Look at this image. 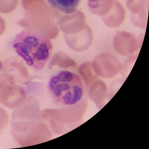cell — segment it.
<instances>
[{
  "instance_id": "cell-12",
  "label": "cell",
  "mask_w": 149,
  "mask_h": 149,
  "mask_svg": "<svg viewBox=\"0 0 149 149\" xmlns=\"http://www.w3.org/2000/svg\"><path fill=\"white\" fill-rule=\"evenodd\" d=\"M18 0H0V13L7 14L16 7Z\"/></svg>"
},
{
  "instance_id": "cell-3",
  "label": "cell",
  "mask_w": 149,
  "mask_h": 149,
  "mask_svg": "<svg viewBox=\"0 0 149 149\" xmlns=\"http://www.w3.org/2000/svg\"><path fill=\"white\" fill-rule=\"evenodd\" d=\"M92 66L98 76L105 78H111L120 72L121 65L115 56L111 53H104L97 55L94 59Z\"/></svg>"
},
{
  "instance_id": "cell-2",
  "label": "cell",
  "mask_w": 149,
  "mask_h": 149,
  "mask_svg": "<svg viewBox=\"0 0 149 149\" xmlns=\"http://www.w3.org/2000/svg\"><path fill=\"white\" fill-rule=\"evenodd\" d=\"M48 87L55 100L66 106L77 103L82 98L84 93L81 77L67 70H61L53 75L49 80Z\"/></svg>"
},
{
  "instance_id": "cell-4",
  "label": "cell",
  "mask_w": 149,
  "mask_h": 149,
  "mask_svg": "<svg viewBox=\"0 0 149 149\" xmlns=\"http://www.w3.org/2000/svg\"><path fill=\"white\" fill-rule=\"evenodd\" d=\"M25 95L23 88L8 78L0 83V102L6 107L12 109L19 107L23 104Z\"/></svg>"
},
{
  "instance_id": "cell-1",
  "label": "cell",
  "mask_w": 149,
  "mask_h": 149,
  "mask_svg": "<svg viewBox=\"0 0 149 149\" xmlns=\"http://www.w3.org/2000/svg\"><path fill=\"white\" fill-rule=\"evenodd\" d=\"M13 46L26 64L37 70L44 68L53 50L48 36L43 31L32 27L26 28L18 34Z\"/></svg>"
},
{
  "instance_id": "cell-11",
  "label": "cell",
  "mask_w": 149,
  "mask_h": 149,
  "mask_svg": "<svg viewBox=\"0 0 149 149\" xmlns=\"http://www.w3.org/2000/svg\"><path fill=\"white\" fill-rule=\"evenodd\" d=\"M137 57V55L129 57L121 65L120 72L123 77L126 78L128 76Z\"/></svg>"
},
{
  "instance_id": "cell-10",
  "label": "cell",
  "mask_w": 149,
  "mask_h": 149,
  "mask_svg": "<svg viewBox=\"0 0 149 149\" xmlns=\"http://www.w3.org/2000/svg\"><path fill=\"white\" fill-rule=\"evenodd\" d=\"M52 7L65 14L74 12L80 0H47Z\"/></svg>"
},
{
  "instance_id": "cell-5",
  "label": "cell",
  "mask_w": 149,
  "mask_h": 149,
  "mask_svg": "<svg viewBox=\"0 0 149 149\" xmlns=\"http://www.w3.org/2000/svg\"><path fill=\"white\" fill-rule=\"evenodd\" d=\"M138 44L137 39L134 34L125 31H117L113 39L114 50L123 56H132L137 50Z\"/></svg>"
},
{
  "instance_id": "cell-15",
  "label": "cell",
  "mask_w": 149,
  "mask_h": 149,
  "mask_svg": "<svg viewBox=\"0 0 149 149\" xmlns=\"http://www.w3.org/2000/svg\"><path fill=\"white\" fill-rule=\"evenodd\" d=\"M2 68V63L0 58V72Z\"/></svg>"
},
{
  "instance_id": "cell-6",
  "label": "cell",
  "mask_w": 149,
  "mask_h": 149,
  "mask_svg": "<svg viewBox=\"0 0 149 149\" xmlns=\"http://www.w3.org/2000/svg\"><path fill=\"white\" fill-rule=\"evenodd\" d=\"M2 72L13 83L21 86L24 84L27 71L22 60L15 57L8 58L2 63Z\"/></svg>"
},
{
  "instance_id": "cell-7",
  "label": "cell",
  "mask_w": 149,
  "mask_h": 149,
  "mask_svg": "<svg viewBox=\"0 0 149 149\" xmlns=\"http://www.w3.org/2000/svg\"><path fill=\"white\" fill-rule=\"evenodd\" d=\"M125 4L130 12V20L135 26L146 29L149 0H127Z\"/></svg>"
},
{
  "instance_id": "cell-9",
  "label": "cell",
  "mask_w": 149,
  "mask_h": 149,
  "mask_svg": "<svg viewBox=\"0 0 149 149\" xmlns=\"http://www.w3.org/2000/svg\"><path fill=\"white\" fill-rule=\"evenodd\" d=\"M113 0H87V5L92 13L101 17L106 15L110 10Z\"/></svg>"
},
{
  "instance_id": "cell-13",
  "label": "cell",
  "mask_w": 149,
  "mask_h": 149,
  "mask_svg": "<svg viewBox=\"0 0 149 149\" xmlns=\"http://www.w3.org/2000/svg\"><path fill=\"white\" fill-rule=\"evenodd\" d=\"M8 120L7 112L0 106V132L6 127Z\"/></svg>"
},
{
  "instance_id": "cell-14",
  "label": "cell",
  "mask_w": 149,
  "mask_h": 149,
  "mask_svg": "<svg viewBox=\"0 0 149 149\" xmlns=\"http://www.w3.org/2000/svg\"><path fill=\"white\" fill-rule=\"evenodd\" d=\"M6 29V24L3 19L0 16V36L4 32Z\"/></svg>"
},
{
  "instance_id": "cell-8",
  "label": "cell",
  "mask_w": 149,
  "mask_h": 149,
  "mask_svg": "<svg viewBox=\"0 0 149 149\" xmlns=\"http://www.w3.org/2000/svg\"><path fill=\"white\" fill-rule=\"evenodd\" d=\"M125 17V11L121 4L117 0H113V3L110 11L101 17L103 22L110 28H116L123 22Z\"/></svg>"
}]
</instances>
